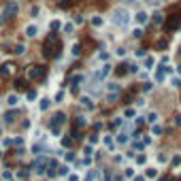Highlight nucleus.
<instances>
[{"instance_id":"1","label":"nucleus","mask_w":181,"mask_h":181,"mask_svg":"<svg viewBox=\"0 0 181 181\" xmlns=\"http://www.w3.org/2000/svg\"><path fill=\"white\" fill-rule=\"evenodd\" d=\"M66 124V113L64 111H55L54 117H51V124H49V130H51V134L54 136H60V132H62V126Z\"/></svg>"},{"instance_id":"2","label":"nucleus","mask_w":181,"mask_h":181,"mask_svg":"<svg viewBox=\"0 0 181 181\" xmlns=\"http://www.w3.org/2000/svg\"><path fill=\"white\" fill-rule=\"evenodd\" d=\"M17 11H19L17 2H15V0H9V2L4 4V11L0 13V24H6V21H11V19L17 15Z\"/></svg>"},{"instance_id":"3","label":"nucleus","mask_w":181,"mask_h":181,"mask_svg":"<svg viewBox=\"0 0 181 181\" xmlns=\"http://www.w3.org/2000/svg\"><path fill=\"white\" fill-rule=\"evenodd\" d=\"M113 24H115L117 28H126L128 24H130V13H128V9H115V13H113Z\"/></svg>"},{"instance_id":"4","label":"nucleus","mask_w":181,"mask_h":181,"mask_svg":"<svg viewBox=\"0 0 181 181\" xmlns=\"http://www.w3.org/2000/svg\"><path fill=\"white\" fill-rule=\"evenodd\" d=\"M45 77H47V66H43V64L28 68V79L30 81H45Z\"/></svg>"},{"instance_id":"5","label":"nucleus","mask_w":181,"mask_h":181,"mask_svg":"<svg viewBox=\"0 0 181 181\" xmlns=\"http://www.w3.org/2000/svg\"><path fill=\"white\" fill-rule=\"evenodd\" d=\"M55 41H58V34H49L47 38H45V43H43V55H45V58H54Z\"/></svg>"},{"instance_id":"6","label":"nucleus","mask_w":181,"mask_h":181,"mask_svg":"<svg viewBox=\"0 0 181 181\" xmlns=\"http://www.w3.org/2000/svg\"><path fill=\"white\" fill-rule=\"evenodd\" d=\"M122 96V85L119 83H109L107 85V102H115Z\"/></svg>"},{"instance_id":"7","label":"nucleus","mask_w":181,"mask_h":181,"mask_svg":"<svg viewBox=\"0 0 181 181\" xmlns=\"http://www.w3.org/2000/svg\"><path fill=\"white\" fill-rule=\"evenodd\" d=\"M47 164H49V160L45 156H36V160L32 162V170H34L36 175H43L47 170Z\"/></svg>"},{"instance_id":"8","label":"nucleus","mask_w":181,"mask_h":181,"mask_svg":"<svg viewBox=\"0 0 181 181\" xmlns=\"http://www.w3.org/2000/svg\"><path fill=\"white\" fill-rule=\"evenodd\" d=\"M179 26H181V15H177V13L170 15L168 21H166V30H168V32H170V30H177Z\"/></svg>"},{"instance_id":"9","label":"nucleus","mask_w":181,"mask_h":181,"mask_svg":"<svg viewBox=\"0 0 181 181\" xmlns=\"http://www.w3.org/2000/svg\"><path fill=\"white\" fill-rule=\"evenodd\" d=\"M111 68H113L111 64H105V66H102L100 71H98V72H96V75H94V81L98 83V81H102V79H107V77H109V72H111Z\"/></svg>"},{"instance_id":"10","label":"nucleus","mask_w":181,"mask_h":181,"mask_svg":"<svg viewBox=\"0 0 181 181\" xmlns=\"http://www.w3.org/2000/svg\"><path fill=\"white\" fill-rule=\"evenodd\" d=\"M83 81H85V77H83V75H72L71 79H68V83L72 85V92L79 90V83H83Z\"/></svg>"},{"instance_id":"11","label":"nucleus","mask_w":181,"mask_h":181,"mask_svg":"<svg viewBox=\"0 0 181 181\" xmlns=\"http://www.w3.org/2000/svg\"><path fill=\"white\" fill-rule=\"evenodd\" d=\"M13 68H15V66H13L11 62H6V64H2V66H0V77H2V79H6V77H11V72H13Z\"/></svg>"},{"instance_id":"12","label":"nucleus","mask_w":181,"mask_h":181,"mask_svg":"<svg viewBox=\"0 0 181 181\" xmlns=\"http://www.w3.org/2000/svg\"><path fill=\"white\" fill-rule=\"evenodd\" d=\"M85 126H88V119H85L83 115H77V117H75V122H72V128H77V130H83Z\"/></svg>"},{"instance_id":"13","label":"nucleus","mask_w":181,"mask_h":181,"mask_svg":"<svg viewBox=\"0 0 181 181\" xmlns=\"http://www.w3.org/2000/svg\"><path fill=\"white\" fill-rule=\"evenodd\" d=\"M79 102L88 109V111H94V109H96V105H94V100H92L90 96H81V98H79Z\"/></svg>"},{"instance_id":"14","label":"nucleus","mask_w":181,"mask_h":181,"mask_svg":"<svg viewBox=\"0 0 181 181\" xmlns=\"http://www.w3.org/2000/svg\"><path fill=\"white\" fill-rule=\"evenodd\" d=\"M136 21H139V24H147V21H149V15H147L145 11H139V13H136Z\"/></svg>"},{"instance_id":"15","label":"nucleus","mask_w":181,"mask_h":181,"mask_svg":"<svg viewBox=\"0 0 181 181\" xmlns=\"http://www.w3.org/2000/svg\"><path fill=\"white\" fill-rule=\"evenodd\" d=\"M15 117H17V113H15V111H9V113L4 115V122H6V124H15Z\"/></svg>"},{"instance_id":"16","label":"nucleus","mask_w":181,"mask_h":181,"mask_svg":"<svg viewBox=\"0 0 181 181\" xmlns=\"http://www.w3.org/2000/svg\"><path fill=\"white\" fill-rule=\"evenodd\" d=\"M24 51H26V45H24V43H17V45L13 47V51H11V54H17V55H21Z\"/></svg>"},{"instance_id":"17","label":"nucleus","mask_w":181,"mask_h":181,"mask_svg":"<svg viewBox=\"0 0 181 181\" xmlns=\"http://www.w3.org/2000/svg\"><path fill=\"white\" fill-rule=\"evenodd\" d=\"M36 34H38V30H36V26H28V28H26V36H30V38H34Z\"/></svg>"},{"instance_id":"18","label":"nucleus","mask_w":181,"mask_h":181,"mask_svg":"<svg viewBox=\"0 0 181 181\" xmlns=\"http://www.w3.org/2000/svg\"><path fill=\"white\" fill-rule=\"evenodd\" d=\"M96 179H98V170H88V175H85L83 181H96Z\"/></svg>"},{"instance_id":"19","label":"nucleus","mask_w":181,"mask_h":181,"mask_svg":"<svg viewBox=\"0 0 181 181\" xmlns=\"http://www.w3.org/2000/svg\"><path fill=\"white\" fill-rule=\"evenodd\" d=\"M145 122H149V124H151V126H153V124H156V122H158V113H156V111H151V113H149V115H147V119H145Z\"/></svg>"},{"instance_id":"20","label":"nucleus","mask_w":181,"mask_h":181,"mask_svg":"<svg viewBox=\"0 0 181 181\" xmlns=\"http://www.w3.org/2000/svg\"><path fill=\"white\" fill-rule=\"evenodd\" d=\"M145 177H147V179H156V177H158V170H156V168H147V170H145Z\"/></svg>"},{"instance_id":"21","label":"nucleus","mask_w":181,"mask_h":181,"mask_svg":"<svg viewBox=\"0 0 181 181\" xmlns=\"http://www.w3.org/2000/svg\"><path fill=\"white\" fill-rule=\"evenodd\" d=\"M6 102H9V107H15V105H17V102H19L17 94H11V96H9V98H6Z\"/></svg>"},{"instance_id":"22","label":"nucleus","mask_w":181,"mask_h":181,"mask_svg":"<svg viewBox=\"0 0 181 181\" xmlns=\"http://www.w3.org/2000/svg\"><path fill=\"white\" fill-rule=\"evenodd\" d=\"M81 136H83V134H81V130L72 128V132H71V139H72V141H81Z\"/></svg>"},{"instance_id":"23","label":"nucleus","mask_w":181,"mask_h":181,"mask_svg":"<svg viewBox=\"0 0 181 181\" xmlns=\"http://www.w3.org/2000/svg\"><path fill=\"white\" fill-rule=\"evenodd\" d=\"M92 26H94V28H100V26H102V17H100V15H94V17H92Z\"/></svg>"},{"instance_id":"24","label":"nucleus","mask_w":181,"mask_h":181,"mask_svg":"<svg viewBox=\"0 0 181 181\" xmlns=\"http://www.w3.org/2000/svg\"><path fill=\"white\" fill-rule=\"evenodd\" d=\"M43 149H45V145H43V143H36V145H32V153H38V156H43V153H41Z\"/></svg>"},{"instance_id":"25","label":"nucleus","mask_w":181,"mask_h":181,"mask_svg":"<svg viewBox=\"0 0 181 181\" xmlns=\"http://www.w3.org/2000/svg\"><path fill=\"white\" fill-rule=\"evenodd\" d=\"M132 100H134V90H130V92H126V94H124V102H132Z\"/></svg>"},{"instance_id":"26","label":"nucleus","mask_w":181,"mask_h":181,"mask_svg":"<svg viewBox=\"0 0 181 181\" xmlns=\"http://www.w3.org/2000/svg\"><path fill=\"white\" fill-rule=\"evenodd\" d=\"M153 24H156V26L164 24V15H162V13H153Z\"/></svg>"},{"instance_id":"27","label":"nucleus","mask_w":181,"mask_h":181,"mask_svg":"<svg viewBox=\"0 0 181 181\" xmlns=\"http://www.w3.org/2000/svg\"><path fill=\"white\" fill-rule=\"evenodd\" d=\"M126 72H128V66H126V64H122L119 68H115V75H117V77H124Z\"/></svg>"},{"instance_id":"28","label":"nucleus","mask_w":181,"mask_h":181,"mask_svg":"<svg viewBox=\"0 0 181 181\" xmlns=\"http://www.w3.org/2000/svg\"><path fill=\"white\" fill-rule=\"evenodd\" d=\"M164 77H166V75H164L162 66H160V68H158V72H156V81H158V83H164Z\"/></svg>"},{"instance_id":"29","label":"nucleus","mask_w":181,"mask_h":181,"mask_svg":"<svg viewBox=\"0 0 181 181\" xmlns=\"http://www.w3.org/2000/svg\"><path fill=\"white\" fill-rule=\"evenodd\" d=\"M72 145H75V141H72L71 136H64V139H62V147H68V149H71Z\"/></svg>"},{"instance_id":"30","label":"nucleus","mask_w":181,"mask_h":181,"mask_svg":"<svg viewBox=\"0 0 181 181\" xmlns=\"http://www.w3.org/2000/svg\"><path fill=\"white\" fill-rule=\"evenodd\" d=\"M122 126H124V119H122V117H117V119L111 122V128H113V130H115V128H122Z\"/></svg>"},{"instance_id":"31","label":"nucleus","mask_w":181,"mask_h":181,"mask_svg":"<svg viewBox=\"0 0 181 181\" xmlns=\"http://www.w3.org/2000/svg\"><path fill=\"white\" fill-rule=\"evenodd\" d=\"M49 105H51V100H49V98H43V100H41V111H47Z\"/></svg>"},{"instance_id":"32","label":"nucleus","mask_w":181,"mask_h":181,"mask_svg":"<svg viewBox=\"0 0 181 181\" xmlns=\"http://www.w3.org/2000/svg\"><path fill=\"white\" fill-rule=\"evenodd\" d=\"M166 47H168V43H166L164 38H160V41L156 43V49H166Z\"/></svg>"},{"instance_id":"33","label":"nucleus","mask_w":181,"mask_h":181,"mask_svg":"<svg viewBox=\"0 0 181 181\" xmlns=\"http://www.w3.org/2000/svg\"><path fill=\"white\" fill-rule=\"evenodd\" d=\"M128 141V134H124V132H119V134H117V143L119 145H124Z\"/></svg>"},{"instance_id":"34","label":"nucleus","mask_w":181,"mask_h":181,"mask_svg":"<svg viewBox=\"0 0 181 181\" xmlns=\"http://www.w3.org/2000/svg\"><path fill=\"white\" fill-rule=\"evenodd\" d=\"M143 124H145V117H136V119H134V126H136V130H141V128H143Z\"/></svg>"},{"instance_id":"35","label":"nucleus","mask_w":181,"mask_h":181,"mask_svg":"<svg viewBox=\"0 0 181 181\" xmlns=\"http://www.w3.org/2000/svg\"><path fill=\"white\" fill-rule=\"evenodd\" d=\"M170 164L177 168V166H181V156H173V160H170Z\"/></svg>"},{"instance_id":"36","label":"nucleus","mask_w":181,"mask_h":181,"mask_svg":"<svg viewBox=\"0 0 181 181\" xmlns=\"http://www.w3.org/2000/svg\"><path fill=\"white\" fill-rule=\"evenodd\" d=\"M81 54V43H75L72 45V55H79Z\"/></svg>"},{"instance_id":"37","label":"nucleus","mask_w":181,"mask_h":181,"mask_svg":"<svg viewBox=\"0 0 181 181\" xmlns=\"http://www.w3.org/2000/svg\"><path fill=\"white\" fill-rule=\"evenodd\" d=\"M72 6V0H62L60 2V9H71Z\"/></svg>"},{"instance_id":"38","label":"nucleus","mask_w":181,"mask_h":181,"mask_svg":"<svg viewBox=\"0 0 181 181\" xmlns=\"http://www.w3.org/2000/svg\"><path fill=\"white\" fill-rule=\"evenodd\" d=\"M151 132H153V134H162V132H164V128H162V126H158V124H153Z\"/></svg>"},{"instance_id":"39","label":"nucleus","mask_w":181,"mask_h":181,"mask_svg":"<svg viewBox=\"0 0 181 181\" xmlns=\"http://www.w3.org/2000/svg\"><path fill=\"white\" fill-rule=\"evenodd\" d=\"M26 96H28V100H36V96H38V94H36V90H28V94H26Z\"/></svg>"},{"instance_id":"40","label":"nucleus","mask_w":181,"mask_h":181,"mask_svg":"<svg viewBox=\"0 0 181 181\" xmlns=\"http://www.w3.org/2000/svg\"><path fill=\"white\" fill-rule=\"evenodd\" d=\"M102 141H105V145H107L109 149H113V139L111 136H102Z\"/></svg>"},{"instance_id":"41","label":"nucleus","mask_w":181,"mask_h":181,"mask_svg":"<svg viewBox=\"0 0 181 181\" xmlns=\"http://www.w3.org/2000/svg\"><path fill=\"white\" fill-rule=\"evenodd\" d=\"M17 177H19V179H26V177H28V170H26V168L17 170Z\"/></svg>"},{"instance_id":"42","label":"nucleus","mask_w":181,"mask_h":181,"mask_svg":"<svg viewBox=\"0 0 181 181\" xmlns=\"http://www.w3.org/2000/svg\"><path fill=\"white\" fill-rule=\"evenodd\" d=\"M62 30H64L66 34H71V32H72V24H64V26H62Z\"/></svg>"},{"instance_id":"43","label":"nucleus","mask_w":181,"mask_h":181,"mask_svg":"<svg viewBox=\"0 0 181 181\" xmlns=\"http://www.w3.org/2000/svg\"><path fill=\"white\" fill-rule=\"evenodd\" d=\"M83 153H85V156L90 158L92 153H94V149H92V145H85V149H83Z\"/></svg>"},{"instance_id":"44","label":"nucleus","mask_w":181,"mask_h":181,"mask_svg":"<svg viewBox=\"0 0 181 181\" xmlns=\"http://www.w3.org/2000/svg\"><path fill=\"white\" fill-rule=\"evenodd\" d=\"M64 158H66V162H75V153H72V151L64 153Z\"/></svg>"},{"instance_id":"45","label":"nucleus","mask_w":181,"mask_h":181,"mask_svg":"<svg viewBox=\"0 0 181 181\" xmlns=\"http://www.w3.org/2000/svg\"><path fill=\"white\" fill-rule=\"evenodd\" d=\"M153 66V58H145V68H151Z\"/></svg>"},{"instance_id":"46","label":"nucleus","mask_w":181,"mask_h":181,"mask_svg":"<svg viewBox=\"0 0 181 181\" xmlns=\"http://www.w3.org/2000/svg\"><path fill=\"white\" fill-rule=\"evenodd\" d=\"M58 175H68V166H60L58 168Z\"/></svg>"},{"instance_id":"47","label":"nucleus","mask_w":181,"mask_h":181,"mask_svg":"<svg viewBox=\"0 0 181 181\" xmlns=\"http://www.w3.org/2000/svg\"><path fill=\"white\" fill-rule=\"evenodd\" d=\"M96 143H98V134H92L90 141H88V145H96Z\"/></svg>"},{"instance_id":"48","label":"nucleus","mask_w":181,"mask_h":181,"mask_svg":"<svg viewBox=\"0 0 181 181\" xmlns=\"http://www.w3.org/2000/svg\"><path fill=\"white\" fill-rule=\"evenodd\" d=\"M58 28H62V24H60L58 19H54V21H51V30H58Z\"/></svg>"},{"instance_id":"49","label":"nucleus","mask_w":181,"mask_h":181,"mask_svg":"<svg viewBox=\"0 0 181 181\" xmlns=\"http://www.w3.org/2000/svg\"><path fill=\"white\" fill-rule=\"evenodd\" d=\"M147 162V158H145L143 153H141V156H136V164H145Z\"/></svg>"},{"instance_id":"50","label":"nucleus","mask_w":181,"mask_h":181,"mask_svg":"<svg viewBox=\"0 0 181 181\" xmlns=\"http://www.w3.org/2000/svg\"><path fill=\"white\" fill-rule=\"evenodd\" d=\"M13 145H17V147H21V145H24V139H21V136H17V139H13Z\"/></svg>"},{"instance_id":"51","label":"nucleus","mask_w":181,"mask_h":181,"mask_svg":"<svg viewBox=\"0 0 181 181\" xmlns=\"http://www.w3.org/2000/svg\"><path fill=\"white\" fill-rule=\"evenodd\" d=\"M145 51H147V49L141 47V49H136V55H139V58H145Z\"/></svg>"},{"instance_id":"52","label":"nucleus","mask_w":181,"mask_h":181,"mask_svg":"<svg viewBox=\"0 0 181 181\" xmlns=\"http://www.w3.org/2000/svg\"><path fill=\"white\" fill-rule=\"evenodd\" d=\"M132 36H134V38H141V36H143V30H134Z\"/></svg>"},{"instance_id":"53","label":"nucleus","mask_w":181,"mask_h":181,"mask_svg":"<svg viewBox=\"0 0 181 181\" xmlns=\"http://www.w3.org/2000/svg\"><path fill=\"white\" fill-rule=\"evenodd\" d=\"M2 145H4V147H11V145H13V139H4Z\"/></svg>"},{"instance_id":"54","label":"nucleus","mask_w":181,"mask_h":181,"mask_svg":"<svg viewBox=\"0 0 181 181\" xmlns=\"http://www.w3.org/2000/svg\"><path fill=\"white\" fill-rule=\"evenodd\" d=\"M143 147H145L143 143H136V141H134V149H136V151H143Z\"/></svg>"},{"instance_id":"55","label":"nucleus","mask_w":181,"mask_h":181,"mask_svg":"<svg viewBox=\"0 0 181 181\" xmlns=\"http://www.w3.org/2000/svg\"><path fill=\"white\" fill-rule=\"evenodd\" d=\"M115 54H117V55H119V58H122V55H126V49H124V47H119V49H117Z\"/></svg>"},{"instance_id":"56","label":"nucleus","mask_w":181,"mask_h":181,"mask_svg":"<svg viewBox=\"0 0 181 181\" xmlns=\"http://www.w3.org/2000/svg\"><path fill=\"white\" fill-rule=\"evenodd\" d=\"M126 117H134V109H126Z\"/></svg>"},{"instance_id":"57","label":"nucleus","mask_w":181,"mask_h":181,"mask_svg":"<svg viewBox=\"0 0 181 181\" xmlns=\"http://www.w3.org/2000/svg\"><path fill=\"white\" fill-rule=\"evenodd\" d=\"M158 160H160V162H166V160H168V156H166V153H160V156H158Z\"/></svg>"},{"instance_id":"58","label":"nucleus","mask_w":181,"mask_h":181,"mask_svg":"<svg viewBox=\"0 0 181 181\" xmlns=\"http://www.w3.org/2000/svg\"><path fill=\"white\" fill-rule=\"evenodd\" d=\"M126 177H134V168H126Z\"/></svg>"},{"instance_id":"59","label":"nucleus","mask_w":181,"mask_h":181,"mask_svg":"<svg viewBox=\"0 0 181 181\" xmlns=\"http://www.w3.org/2000/svg\"><path fill=\"white\" fill-rule=\"evenodd\" d=\"M175 124H177V126L181 128V115H177V117H175Z\"/></svg>"},{"instance_id":"60","label":"nucleus","mask_w":181,"mask_h":181,"mask_svg":"<svg viewBox=\"0 0 181 181\" xmlns=\"http://www.w3.org/2000/svg\"><path fill=\"white\" fill-rule=\"evenodd\" d=\"M68 181H79V177H77V175H71V177H68Z\"/></svg>"},{"instance_id":"61","label":"nucleus","mask_w":181,"mask_h":181,"mask_svg":"<svg viewBox=\"0 0 181 181\" xmlns=\"http://www.w3.org/2000/svg\"><path fill=\"white\" fill-rule=\"evenodd\" d=\"M134 181H145V177H134Z\"/></svg>"},{"instance_id":"62","label":"nucleus","mask_w":181,"mask_h":181,"mask_svg":"<svg viewBox=\"0 0 181 181\" xmlns=\"http://www.w3.org/2000/svg\"><path fill=\"white\" fill-rule=\"evenodd\" d=\"M0 156H2V153H0Z\"/></svg>"},{"instance_id":"63","label":"nucleus","mask_w":181,"mask_h":181,"mask_svg":"<svg viewBox=\"0 0 181 181\" xmlns=\"http://www.w3.org/2000/svg\"><path fill=\"white\" fill-rule=\"evenodd\" d=\"M122 181H124V179H122Z\"/></svg>"}]
</instances>
